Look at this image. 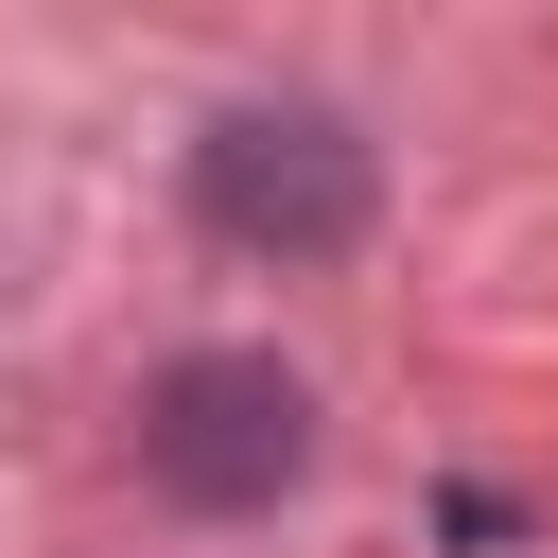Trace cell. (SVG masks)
Segmentation results:
<instances>
[{
    "label": "cell",
    "mask_w": 558,
    "mask_h": 558,
    "mask_svg": "<svg viewBox=\"0 0 558 558\" xmlns=\"http://www.w3.org/2000/svg\"><path fill=\"white\" fill-rule=\"evenodd\" d=\"M140 471H157L174 506L244 523V506H279V488L314 471V384H296L279 349H174L157 401H140Z\"/></svg>",
    "instance_id": "obj_2"
},
{
    "label": "cell",
    "mask_w": 558,
    "mask_h": 558,
    "mask_svg": "<svg viewBox=\"0 0 558 558\" xmlns=\"http://www.w3.org/2000/svg\"><path fill=\"white\" fill-rule=\"evenodd\" d=\"M192 209H209V244H244V262H349L366 209H384V174H366V140H349L331 105H227V122L192 140Z\"/></svg>",
    "instance_id": "obj_1"
}]
</instances>
